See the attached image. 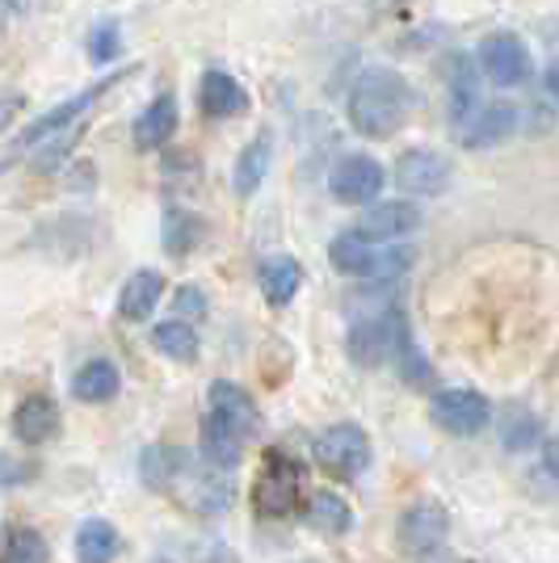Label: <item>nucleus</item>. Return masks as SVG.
I'll list each match as a JSON object with an SVG mask.
<instances>
[{
    "instance_id": "obj_7",
    "label": "nucleus",
    "mask_w": 559,
    "mask_h": 563,
    "mask_svg": "<svg viewBox=\"0 0 559 563\" xmlns=\"http://www.w3.org/2000/svg\"><path fill=\"white\" fill-rule=\"evenodd\" d=\"M429 417L434 424H442L446 433H454V438H471V433H480L484 424L492 421V404L480 391H442V396H434L429 404Z\"/></svg>"
},
{
    "instance_id": "obj_28",
    "label": "nucleus",
    "mask_w": 559,
    "mask_h": 563,
    "mask_svg": "<svg viewBox=\"0 0 559 563\" xmlns=\"http://www.w3.org/2000/svg\"><path fill=\"white\" fill-rule=\"evenodd\" d=\"M198 235H202V223H198L189 211L164 214V249H168L173 257H186L189 249L198 244Z\"/></svg>"
},
{
    "instance_id": "obj_15",
    "label": "nucleus",
    "mask_w": 559,
    "mask_h": 563,
    "mask_svg": "<svg viewBox=\"0 0 559 563\" xmlns=\"http://www.w3.org/2000/svg\"><path fill=\"white\" fill-rule=\"evenodd\" d=\"M161 295H164L161 274H156V269H140V274H131V278H127L122 295H118V316H122V320H131V324H140V320H147V316L156 311Z\"/></svg>"
},
{
    "instance_id": "obj_27",
    "label": "nucleus",
    "mask_w": 559,
    "mask_h": 563,
    "mask_svg": "<svg viewBox=\"0 0 559 563\" xmlns=\"http://www.w3.org/2000/svg\"><path fill=\"white\" fill-rule=\"evenodd\" d=\"M152 345L164 357H173V362H194L198 357V332L189 329L186 320H168V324H161V329L152 332Z\"/></svg>"
},
{
    "instance_id": "obj_14",
    "label": "nucleus",
    "mask_w": 559,
    "mask_h": 563,
    "mask_svg": "<svg viewBox=\"0 0 559 563\" xmlns=\"http://www.w3.org/2000/svg\"><path fill=\"white\" fill-rule=\"evenodd\" d=\"M446 85H450V118L454 126H463L480 110V68L467 55H454L446 68Z\"/></svg>"
},
{
    "instance_id": "obj_8",
    "label": "nucleus",
    "mask_w": 559,
    "mask_h": 563,
    "mask_svg": "<svg viewBox=\"0 0 559 563\" xmlns=\"http://www.w3.org/2000/svg\"><path fill=\"white\" fill-rule=\"evenodd\" d=\"M383 181H387V173H383L379 161H371V156H346L341 165L332 168L328 189H332V198L346 202V207H366V202L379 198Z\"/></svg>"
},
{
    "instance_id": "obj_24",
    "label": "nucleus",
    "mask_w": 559,
    "mask_h": 563,
    "mask_svg": "<svg viewBox=\"0 0 559 563\" xmlns=\"http://www.w3.org/2000/svg\"><path fill=\"white\" fill-rule=\"evenodd\" d=\"M299 282H304V269H299V261L291 257H274L261 265V290H265V299L274 307H286L295 295H299Z\"/></svg>"
},
{
    "instance_id": "obj_29",
    "label": "nucleus",
    "mask_w": 559,
    "mask_h": 563,
    "mask_svg": "<svg viewBox=\"0 0 559 563\" xmlns=\"http://www.w3.org/2000/svg\"><path fill=\"white\" fill-rule=\"evenodd\" d=\"M0 563H47V542H43L39 530L18 526V530H9V542H4Z\"/></svg>"
},
{
    "instance_id": "obj_33",
    "label": "nucleus",
    "mask_w": 559,
    "mask_h": 563,
    "mask_svg": "<svg viewBox=\"0 0 559 563\" xmlns=\"http://www.w3.org/2000/svg\"><path fill=\"white\" fill-rule=\"evenodd\" d=\"M207 311V295L198 286H182L177 290V316H202Z\"/></svg>"
},
{
    "instance_id": "obj_30",
    "label": "nucleus",
    "mask_w": 559,
    "mask_h": 563,
    "mask_svg": "<svg viewBox=\"0 0 559 563\" xmlns=\"http://www.w3.org/2000/svg\"><path fill=\"white\" fill-rule=\"evenodd\" d=\"M417 261V253L408 249V244H392V249H374V257H371V274L366 278H374V282H392V278H399L408 265Z\"/></svg>"
},
{
    "instance_id": "obj_16",
    "label": "nucleus",
    "mask_w": 559,
    "mask_h": 563,
    "mask_svg": "<svg viewBox=\"0 0 559 563\" xmlns=\"http://www.w3.org/2000/svg\"><path fill=\"white\" fill-rule=\"evenodd\" d=\"M202 110L210 118H235L249 110V93H244V85L235 80L232 71L210 68L202 76Z\"/></svg>"
},
{
    "instance_id": "obj_34",
    "label": "nucleus",
    "mask_w": 559,
    "mask_h": 563,
    "mask_svg": "<svg viewBox=\"0 0 559 563\" xmlns=\"http://www.w3.org/2000/svg\"><path fill=\"white\" fill-rule=\"evenodd\" d=\"M30 467H25L22 459H13V454H0V488H13V484H22Z\"/></svg>"
},
{
    "instance_id": "obj_2",
    "label": "nucleus",
    "mask_w": 559,
    "mask_h": 563,
    "mask_svg": "<svg viewBox=\"0 0 559 563\" xmlns=\"http://www.w3.org/2000/svg\"><path fill=\"white\" fill-rule=\"evenodd\" d=\"M299 488H304V467L286 459L282 450H270L261 475H256V514L261 517H291L299 509Z\"/></svg>"
},
{
    "instance_id": "obj_26",
    "label": "nucleus",
    "mask_w": 559,
    "mask_h": 563,
    "mask_svg": "<svg viewBox=\"0 0 559 563\" xmlns=\"http://www.w3.org/2000/svg\"><path fill=\"white\" fill-rule=\"evenodd\" d=\"M307 521H311L320 534H332V539H341V534H350L353 509H350V500H346V496L316 493V496H311V505H307Z\"/></svg>"
},
{
    "instance_id": "obj_3",
    "label": "nucleus",
    "mask_w": 559,
    "mask_h": 563,
    "mask_svg": "<svg viewBox=\"0 0 559 563\" xmlns=\"http://www.w3.org/2000/svg\"><path fill=\"white\" fill-rule=\"evenodd\" d=\"M316 463L332 479H358L371 463V442L358 424L341 421L316 438Z\"/></svg>"
},
{
    "instance_id": "obj_9",
    "label": "nucleus",
    "mask_w": 559,
    "mask_h": 563,
    "mask_svg": "<svg viewBox=\"0 0 559 563\" xmlns=\"http://www.w3.org/2000/svg\"><path fill=\"white\" fill-rule=\"evenodd\" d=\"M396 186L404 194H420V198H434L450 186V161L442 152H429V147H413L396 161Z\"/></svg>"
},
{
    "instance_id": "obj_1",
    "label": "nucleus",
    "mask_w": 559,
    "mask_h": 563,
    "mask_svg": "<svg viewBox=\"0 0 559 563\" xmlns=\"http://www.w3.org/2000/svg\"><path fill=\"white\" fill-rule=\"evenodd\" d=\"M350 126L366 140H392L413 114V85L396 68H366L346 101Z\"/></svg>"
},
{
    "instance_id": "obj_19",
    "label": "nucleus",
    "mask_w": 559,
    "mask_h": 563,
    "mask_svg": "<svg viewBox=\"0 0 559 563\" xmlns=\"http://www.w3.org/2000/svg\"><path fill=\"white\" fill-rule=\"evenodd\" d=\"M173 131H177V97L164 93L140 114V122H135V143H140L143 152H156V147H164V143L173 140Z\"/></svg>"
},
{
    "instance_id": "obj_6",
    "label": "nucleus",
    "mask_w": 559,
    "mask_h": 563,
    "mask_svg": "<svg viewBox=\"0 0 559 563\" xmlns=\"http://www.w3.org/2000/svg\"><path fill=\"white\" fill-rule=\"evenodd\" d=\"M135 68H118V71H110L106 80H97V85H89L85 93H76L72 101H64V106H55V110H47L43 118H34L30 126H25V135H22V147H34V143H43V140H51V135H64V131H72V122L85 114L94 101H101V97L114 89L118 80H127Z\"/></svg>"
},
{
    "instance_id": "obj_4",
    "label": "nucleus",
    "mask_w": 559,
    "mask_h": 563,
    "mask_svg": "<svg viewBox=\"0 0 559 563\" xmlns=\"http://www.w3.org/2000/svg\"><path fill=\"white\" fill-rule=\"evenodd\" d=\"M404 316L399 307H387V311H374L366 320H358L350 329V357L358 366H379L387 357H396L399 341H404Z\"/></svg>"
},
{
    "instance_id": "obj_25",
    "label": "nucleus",
    "mask_w": 559,
    "mask_h": 563,
    "mask_svg": "<svg viewBox=\"0 0 559 563\" xmlns=\"http://www.w3.org/2000/svg\"><path fill=\"white\" fill-rule=\"evenodd\" d=\"M371 257H374V244L362 232H341L332 240V249H328L332 269H341L350 278H366L371 274Z\"/></svg>"
},
{
    "instance_id": "obj_31",
    "label": "nucleus",
    "mask_w": 559,
    "mask_h": 563,
    "mask_svg": "<svg viewBox=\"0 0 559 563\" xmlns=\"http://www.w3.org/2000/svg\"><path fill=\"white\" fill-rule=\"evenodd\" d=\"M538 433H542V424H538V417H530V412H513V417H505V424H501V442L509 450H535Z\"/></svg>"
},
{
    "instance_id": "obj_32",
    "label": "nucleus",
    "mask_w": 559,
    "mask_h": 563,
    "mask_svg": "<svg viewBox=\"0 0 559 563\" xmlns=\"http://www.w3.org/2000/svg\"><path fill=\"white\" fill-rule=\"evenodd\" d=\"M118 51H122V38H118V22L94 25V38H89V59H94V64H114Z\"/></svg>"
},
{
    "instance_id": "obj_23",
    "label": "nucleus",
    "mask_w": 559,
    "mask_h": 563,
    "mask_svg": "<svg viewBox=\"0 0 559 563\" xmlns=\"http://www.w3.org/2000/svg\"><path fill=\"white\" fill-rule=\"evenodd\" d=\"M182 471H186V454H182V450H173V446H147L143 450L140 475L152 493L173 488V484L182 479Z\"/></svg>"
},
{
    "instance_id": "obj_35",
    "label": "nucleus",
    "mask_w": 559,
    "mask_h": 563,
    "mask_svg": "<svg viewBox=\"0 0 559 563\" xmlns=\"http://www.w3.org/2000/svg\"><path fill=\"white\" fill-rule=\"evenodd\" d=\"M22 110H25L22 97H0V131H4V126H9L13 118L22 114Z\"/></svg>"
},
{
    "instance_id": "obj_11",
    "label": "nucleus",
    "mask_w": 559,
    "mask_h": 563,
    "mask_svg": "<svg viewBox=\"0 0 559 563\" xmlns=\"http://www.w3.org/2000/svg\"><path fill=\"white\" fill-rule=\"evenodd\" d=\"M513 131H517V110L509 101H492L459 126V140H463V147H492V143L509 140Z\"/></svg>"
},
{
    "instance_id": "obj_37",
    "label": "nucleus",
    "mask_w": 559,
    "mask_h": 563,
    "mask_svg": "<svg viewBox=\"0 0 559 563\" xmlns=\"http://www.w3.org/2000/svg\"><path fill=\"white\" fill-rule=\"evenodd\" d=\"M547 93H551V101L559 106V64L556 68H547Z\"/></svg>"
},
{
    "instance_id": "obj_12",
    "label": "nucleus",
    "mask_w": 559,
    "mask_h": 563,
    "mask_svg": "<svg viewBox=\"0 0 559 563\" xmlns=\"http://www.w3.org/2000/svg\"><path fill=\"white\" fill-rule=\"evenodd\" d=\"M55 433H59V408H55V399L30 396L18 404V412H13V438L22 446H47Z\"/></svg>"
},
{
    "instance_id": "obj_38",
    "label": "nucleus",
    "mask_w": 559,
    "mask_h": 563,
    "mask_svg": "<svg viewBox=\"0 0 559 563\" xmlns=\"http://www.w3.org/2000/svg\"><path fill=\"white\" fill-rule=\"evenodd\" d=\"M156 563H164V560H156Z\"/></svg>"
},
{
    "instance_id": "obj_17",
    "label": "nucleus",
    "mask_w": 559,
    "mask_h": 563,
    "mask_svg": "<svg viewBox=\"0 0 559 563\" xmlns=\"http://www.w3.org/2000/svg\"><path fill=\"white\" fill-rule=\"evenodd\" d=\"M118 387H122V375H118L114 362H106V357L85 362L76 371V378H72V396L80 399V404H110L118 396Z\"/></svg>"
},
{
    "instance_id": "obj_5",
    "label": "nucleus",
    "mask_w": 559,
    "mask_h": 563,
    "mask_svg": "<svg viewBox=\"0 0 559 563\" xmlns=\"http://www.w3.org/2000/svg\"><path fill=\"white\" fill-rule=\"evenodd\" d=\"M475 64L484 68L492 85H501V89H513V85H526L530 80V47L509 34V30H501V34H489L484 43H480V55H475Z\"/></svg>"
},
{
    "instance_id": "obj_18",
    "label": "nucleus",
    "mask_w": 559,
    "mask_h": 563,
    "mask_svg": "<svg viewBox=\"0 0 559 563\" xmlns=\"http://www.w3.org/2000/svg\"><path fill=\"white\" fill-rule=\"evenodd\" d=\"M240 446H244L240 429L210 408V417L202 421V454H207V463H215V467H223V471L235 467V463H240Z\"/></svg>"
},
{
    "instance_id": "obj_21",
    "label": "nucleus",
    "mask_w": 559,
    "mask_h": 563,
    "mask_svg": "<svg viewBox=\"0 0 559 563\" xmlns=\"http://www.w3.org/2000/svg\"><path fill=\"white\" fill-rule=\"evenodd\" d=\"M118 551H122V539L106 517H89L76 530V560L80 563H114Z\"/></svg>"
},
{
    "instance_id": "obj_20",
    "label": "nucleus",
    "mask_w": 559,
    "mask_h": 563,
    "mask_svg": "<svg viewBox=\"0 0 559 563\" xmlns=\"http://www.w3.org/2000/svg\"><path fill=\"white\" fill-rule=\"evenodd\" d=\"M210 408H215L219 417H228V421L240 429L244 442L256 433V404L244 387H235V383H210Z\"/></svg>"
},
{
    "instance_id": "obj_36",
    "label": "nucleus",
    "mask_w": 559,
    "mask_h": 563,
    "mask_svg": "<svg viewBox=\"0 0 559 563\" xmlns=\"http://www.w3.org/2000/svg\"><path fill=\"white\" fill-rule=\"evenodd\" d=\"M542 467L559 479V433H556V438H547V446H542Z\"/></svg>"
},
{
    "instance_id": "obj_13",
    "label": "nucleus",
    "mask_w": 559,
    "mask_h": 563,
    "mask_svg": "<svg viewBox=\"0 0 559 563\" xmlns=\"http://www.w3.org/2000/svg\"><path fill=\"white\" fill-rule=\"evenodd\" d=\"M420 228V211L413 202H374L371 211L362 214V228L358 232L366 240H399V235H413Z\"/></svg>"
},
{
    "instance_id": "obj_22",
    "label": "nucleus",
    "mask_w": 559,
    "mask_h": 563,
    "mask_svg": "<svg viewBox=\"0 0 559 563\" xmlns=\"http://www.w3.org/2000/svg\"><path fill=\"white\" fill-rule=\"evenodd\" d=\"M270 156H274V143H270V135H256L244 152H240V161H235V194L240 198H253L256 189H261V181H265V173H270Z\"/></svg>"
},
{
    "instance_id": "obj_10",
    "label": "nucleus",
    "mask_w": 559,
    "mask_h": 563,
    "mask_svg": "<svg viewBox=\"0 0 559 563\" xmlns=\"http://www.w3.org/2000/svg\"><path fill=\"white\" fill-rule=\"evenodd\" d=\"M446 534H450V517L442 505H413L399 517V547L408 555H425V551L442 547Z\"/></svg>"
}]
</instances>
